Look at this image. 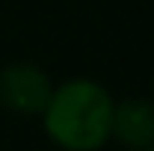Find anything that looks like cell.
<instances>
[{
  "instance_id": "cell-1",
  "label": "cell",
  "mask_w": 154,
  "mask_h": 151,
  "mask_svg": "<svg viewBox=\"0 0 154 151\" xmlns=\"http://www.w3.org/2000/svg\"><path fill=\"white\" fill-rule=\"evenodd\" d=\"M113 104L110 92L95 80H65L54 86L42 110L45 133L62 151H98L110 142Z\"/></svg>"
},
{
  "instance_id": "cell-2",
  "label": "cell",
  "mask_w": 154,
  "mask_h": 151,
  "mask_svg": "<svg viewBox=\"0 0 154 151\" xmlns=\"http://www.w3.org/2000/svg\"><path fill=\"white\" fill-rule=\"evenodd\" d=\"M54 83L36 62H9L0 68V107L15 116H42Z\"/></svg>"
},
{
  "instance_id": "cell-3",
  "label": "cell",
  "mask_w": 154,
  "mask_h": 151,
  "mask_svg": "<svg viewBox=\"0 0 154 151\" xmlns=\"http://www.w3.org/2000/svg\"><path fill=\"white\" fill-rule=\"evenodd\" d=\"M110 139L134 151L154 145V101L125 98V101L113 104Z\"/></svg>"
},
{
  "instance_id": "cell-4",
  "label": "cell",
  "mask_w": 154,
  "mask_h": 151,
  "mask_svg": "<svg viewBox=\"0 0 154 151\" xmlns=\"http://www.w3.org/2000/svg\"><path fill=\"white\" fill-rule=\"evenodd\" d=\"M139 151H154V145H148V148H139Z\"/></svg>"
}]
</instances>
